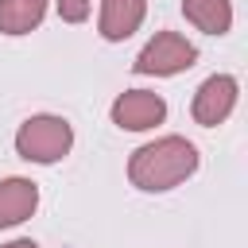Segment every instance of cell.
<instances>
[{
    "instance_id": "obj_7",
    "label": "cell",
    "mask_w": 248,
    "mask_h": 248,
    "mask_svg": "<svg viewBox=\"0 0 248 248\" xmlns=\"http://www.w3.org/2000/svg\"><path fill=\"white\" fill-rule=\"evenodd\" d=\"M39 209V186L31 178H0V229H16L23 225L31 213Z\"/></svg>"
},
{
    "instance_id": "obj_10",
    "label": "cell",
    "mask_w": 248,
    "mask_h": 248,
    "mask_svg": "<svg viewBox=\"0 0 248 248\" xmlns=\"http://www.w3.org/2000/svg\"><path fill=\"white\" fill-rule=\"evenodd\" d=\"M62 23H85L89 19V0H54Z\"/></svg>"
},
{
    "instance_id": "obj_1",
    "label": "cell",
    "mask_w": 248,
    "mask_h": 248,
    "mask_svg": "<svg viewBox=\"0 0 248 248\" xmlns=\"http://www.w3.org/2000/svg\"><path fill=\"white\" fill-rule=\"evenodd\" d=\"M198 163H202V155L186 136H159L132 151L128 182L143 194H167V190L182 186L198 170Z\"/></svg>"
},
{
    "instance_id": "obj_8",
    "label": "cell",
    "mask_w": 248,
    "mask_h": 248,
    "mask_svg": "<svg viewBox=\"0 0 248 248\" xmlns=\"http://www.w3.org/2000/svg\"><path fill=\"white\" fill-rule=\"evenodd\" d=\"M186 23H194L205 35H229L232 27V0H182Z\"/></svg>"
},
{
    "instance_id": "obj_5",
    "label": "cell",
    "mask_w": 248,
    "mask_h": 248,
    "mask_svg": "<svg viewBox=\"0 0 248 248\" xmlns=\"http://www.w3.org/2000/svg\"><path fill=\"white\" fill-rule=\"evenodd\" d=\"M108 116H112V124L120 132H151V128H159L167 120V101L159 93H151V89H124L112 101Z\"/></svg>"
},
{
    "instance_id": "obj_4",
    "label": "cell",
    "mask_w": 248,
    "mask_h": 248,
    "mask_svg": "<svg viewBox=\"0 0 248 248\" xmlns=\"http://www.w3.org/2000/svg\"><path fill=\"white\" fill-rule=\"evenodd\" d=\"M236 97H240V81H236L232 74H209V78L198 85L194 101H190L194 124H202V128L225 124V120L232 116V108H236Z\"/></svg>"
},
{
    "instance_id": "obj_2",
    "label": "cell",
    "mask_w": 248,
    "mask_h": 248,
    "mask_svg": "<svg viewBox=\"0 0 248 248\" xmlns=\"http://www.w3.org/2000/svg\"><path fill=\"white\" fill-rule=\"evenodd\" d=\"M74 147V124L54 112H35L16 128V155L39 167L62 163Z\"/></svg>"
},
{
    "instance_id": "obj_9",
    "label": "cell",
    "mask_w": 248,
    "mask_h": 248,
    "mask_svg": "<svg viewBox=\"0 0 248 248\" xmlns=\"http://www.w3.org/2000/svg\"><path fill=\"white\" fill-rule=\"evenodd\" d=\"M46 16V0H0V31L31 35Z\"/></svg>"
},
{
    "instance_id": "obj_3",
    "label": "cell",
    "mask_w": 248,
    "mask_h": 248,
    "mask_svg": "<svg viewBox=\"0 0 248 248\" xmlns=\"http://www.w3.org/2000/svg\"><path fill=\"white\" fill-rule=\"evenodd\" d=\"M198 62V46L178 35V31H159L155 39L143 43V50L136 54L132 70L136 74H147V78H174L182 70H190Z\"/></svg>"
},
{
    "instance_id": "obj_11",
    "label": "cell",
    "mask_w": 248,
    "mask_h": 248,
    "mask_svg": "<svg viewBox=\"0 0 248 248\" xmlns=\"http://www.w3.org/2000/svg\"><path fill=\"white\" fill-rule=\"evenodd\" d=\"M0 248H39L31 236H19V240H8V244H0Z\"/></svg>"
},
{
    "instance_id": "obj_6",
    "label": "cell",
    "mask_w": 248,
    "mask_h": 248,
    "mask_svg": "<svg viewBox=\"0 0 248 248\" xmlns=\"http://www.w3.org/2000/svg\"><path fill=\"white\" fill-rule=\"evenodd\" d=\"M147 16V0H101V16H97V31L108 43H124L128 35L140 31Z\"/></svg>"
}]
</instances>
